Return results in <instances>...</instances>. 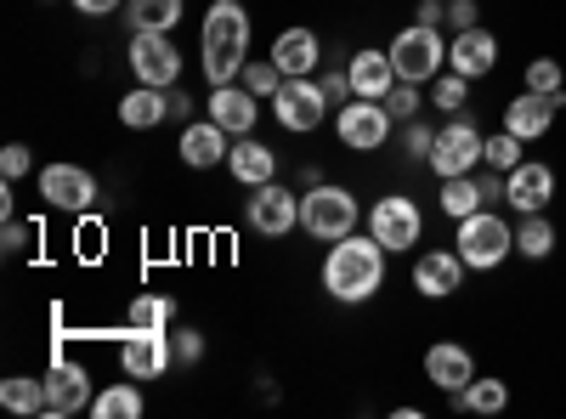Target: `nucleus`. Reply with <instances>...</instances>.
<instances>
[{"instance_id": "nucleus-1", "label": "nucleus", "mask_w": 566, "mask_h": 419, "mask_svg": "<svg viewBox=\"0 0 566 419\" xmlns=\"http://www.w3.org/2000/svg\"><path fill=\"white\" fill-rule=\"evenodd\" d=\"M386 255L391 250L374 239V232H346V239H335L328 255H323V290L335 295L340 306L374 301L380 284H386Z\"/></svg>"}, {"instance_id": "nucleus-2", "label": "nucleus", "mask_w": 566, "mask_h": 419, "mask_svg": "<svg viewBox=\"0 0 566 419\" xmlns=\"http://www.w3.org/2000/svg\"><path fill=\"white\" fill-rule=\"evenodd\" d=\"M199 63L210 85H232L250 63V12L239 0H210L205 34H199Z\"/></svg>"}, {"instance_id": "nucleus-3", "label": "nucleus", "mask_w": 566, "mask_h": 419, "mask_svg": "<svg viewBox=\"0 0 566 419\" xmlns=\"http://www.w3.org/2000/svg\"><path fill=\"white\" fill-rule=\"evenodd\" d=\"M453 250L464 255L470 272H499V266L515 255V227L488 205V210H476V216L453 221Z\"/></svg>"}, {"instance_id": "nucleus-4", "label": "nucleus", "mask_w": 566, "mask_h": 419, "mask_svg": "<svg viewBox=\"0 0 566 419\" xmlns=\"http://www.w3.org/2000/svg\"><path fill=\"white\" fill-rule=\"evenodd\" d=\"M357 221H363V205H357L352 188H335V181H317V188H306V199H301L306 239L335 244V239H346V232H357Z\"/></svg>"}, {"instance_id": "nucleus-5", "label": "nucleus", "mask_w": 566, "mask_h": 419, "mask_svg": "<svg viewBox=\"0 0 566 419\" xmlns=\"http://www.w3.org/2000/svg\"><path fill=\"white\" fill-rule=\"evenodd\" d=\"M386 57H391L397 80H408V85H431V80L448 69L442 29H431V23H408V29H397L391 45H386Z\"/></svg>"}, {"instance_id": "nucleus-6", "label": "nucleus", "mask_w": 566, "mask_h": 419, "mask_svg": "<svg viewBox=\"0 0 566 419\" xmlns=\"http://www.w3.org/2000/svg\"><path fill=\"white\" fill-rule=\"evenodd\" d=\"M482 148H488L482 125L470 119V114H453L448 125H437V148H431V159H424V165L437 170V181L470 176V170H482Z\"/></svg>"}, {"instance_id": "nucleus-7", "label": "nucleus", "mask_w": 566, "mask_h": 419, "mask_svg": "<svg viewBox=\"0 0 566 419\" xmlns=\"http://www.w3.org/2000/svg\"><path fill=\"white\" fill-rule=\"evenodd\" d=\"M391 108L380 97H352L346 108H335V136H340V148L352 154H380L391 143Z\"/></svg>"}, {"instance_id": "nucleus-8", "label": "nucleus", "mask_w": 566, "mask_h": 419, "mask_svg": "<svg viewBox=\"0 0 566 419\" xmlns=\"http://www.w3.org/2000/svg\"><path fill=\"white\" fill-rule=\"evenodd\" d=\"M368 232H374V239H380L391 255L413 250V244L424 239V210H419V199H408V193L374 199V205H368Z\"/></svg>"}, {"instance_id": "nucleus-9", "label": "nucleus", "mask_w": 566, "mask_h": 419, "mask_svg": "<svg viewBox=\"0 0 566 419\" xmlns=\"http://www.w3.org/2000/svg\"><path fill=\"white\" fill-rule=\"evenodd\" d=\"M125 63H130L136 85H159V91H170V85H176V74H181V52H176V40H170V34H159V29H130Z\"/></svg>"}, {"instance_id": "nucleus-10", "label": "nucleus", "mask_w": 566, "mask_h": 419, "mask_svg": "<svg viewBox=\"0 0 566 419\" xmlns=\"http://www.w3.org/2000/svg\"><path fill=\"white\" fill-rule=\"evenodd\" d=\"M328 91H323V80L317 74H301V80H283V91L272 97V114H277V125L283 130H295V136H312L323 119H328Z\"/></svg>"}, {"instance_id": "nucleus-11", "label": "nucleus", "mask_w": 566, "mask_h": 419, "mask_svg": "<svg viewBox=\"0 0 566 419\" xmlns=\"http://www.w3.org/2000/svg\"><path fill=\"white\" fill-rule=\"evenodd\" d=\"M40 199L52 210H63V216H91L97 210V176H91L85 165L57 159V165L40 170Z\"/></svg>"}, {"instance_id": "nucleus-12", "label": "nucleus", "mask_w": 566, "mask_h": 419, "mask_svg": "<svg viewBox=\"0 0 566 419\" xmlns=\"http://www.w3.org/2000/svg\"><path fill=\"white\" fill-rule=\"evenodd\" d=\"M244 221L261 232V239H283V232L301 227V193H290L283 181H261L244 199Z\"/></svg>"}, {"instance_id": "nucleus-13", "label": "nucleus", "mask_w": 566, "mask_h": 419, "mask_svg": "<svg viewBox=\"0 0 566 419\" xmlns=\"http://www.w3.org/2000/svg\"><path fill=\"white\" fill-rule=\"evenodd\" d=\"M170 363H176L170 329H130V323H125V335H119V368H125L130 380H159Z\"/></svg>"}, {"instance_id": "nucleus-14", "label": "nucleus", "mask_w": 566, "mask_h": 419, "mask_svg": "<svg viewBox=\"0 0 566 419\" xmlns=\"http://www.w3.org/2000/svg\"><path fill=\"white\" fill-rule=\"evenodd\" d=\"M40 380H45V419H74V413H91V402H97L91 375L80 363H69V357H57Z\"/></svg>"}, {"instance_id": "nucleus-15", "label": "nucleus", "mask_w": 566, "mask_h": 419, "mask_svg": "<svg viewBox=\"0 0 566 419\" xmlns=\"http://www.w3.org/2000/svg\"><path fill=\"white\" fill-rule=\"evenodd\" d=\"M555 199V170L544 159H522L510 176H504V205L515 216H533V210H549Z\"/></svg>"}, {"instance_id": "nucleus-16", "label": "nucleus", "mask_w": 566, "mask_h": 419, "mask_svg": "<svg viewBox=\"0 0 566 419\" xmlns=\"http://www.w3.org/2000/svg\"><path fill=\"white\" fill-rule=\"evenodd\" d=\"M464 255L459 250H424V255H413V290L424 295V301H448V295H459L464 290Z\"/></svg>"}, {"instance_id": "nucleus-17", "label": "nucleus", "mask_w": 566, "mask_h": 419, "mask_svg": "<svg viewBox=\"0 0 566 419\" xmlns=\"http://www.w3.org/2000/svg\"><path fill=\"white\" fill-rule=\"evenodd\" d=\"M448 69L453 74H464V80H488L493 69H499V34L493 29H459L453 40H448Z\"/></svg>"}, {"instance_id": "nucleus-18", "label": "nucleus", "mask_w": 566, "mask_h": 419, "mask_svg": "<svg viewBox=\"0 0 566 419\" xmlns=\"http://www.w3.org/2000/svg\"><path fill=\"white\" fill-rule=\"evenodd\" d=\"M210 119L227 130V136H250L255 130V119H261V97L250 85H210Z\"/></svg>"}, {"instance_id": "nucleus-19", "label": "nucleus", "mask_w": 566, "mask_h": 419, "mask_svg": "<svg viewBox=\"0 0 566 419\" xmlns=\"http://www.w3.org/2000/svg\"><path fill=\"white\" fill-rule=\"evenodd\" d=\"M560 103H566V97H538V91H522L515 103H504V130L522 136V143H538V136L555 130Z\"/></svg>"}, {"instance_id": "nucleus-20", "label": "nucleus", "mask_w": 566, "mask_h": 419, "mask_svg": "<svg viewBox=\"0 0 566 419\" xmlns=\"http://www.w3.org/2000/svg\"><path fill=\"white\" fill-rule=\"evenodd\" d=\"M424 380H431L437 391H448V397H459L470 380H476V357H470L464 346H453V341H437L431 352H424Z\"/></svg>"}, {"instance_id": "nucleus-21", "label": "nucleus", "mask_w": 566, "mask_h": 419, "mask_svg": "<svg viewBox=\"0 0 566 419\" xmlns=\"http://www.w3.org/2000/svg\"><path fill=\"white\" fill-rule=\"evenodd\" d=\"M176 154H181L187 170H216V165L232 154V136H227L216 119H199V125L181 130V148H176Z\"/></svg>"}, {"instance_id": "nucleus-22", "label": "nucleus", "mask_w": 566, "mask_h": 419, "mask_svg": "<svg viewBox=\"0 0 566 419\" xmlns=\"http://www.w3.org/2000/svg\"><path fill=\"white\" fill-rule=\"evenodd\" d=\"M346 74H352V97H380L386 103V91L397 85V69L386 57V45H363V52H352Z\"/></svg>"}, {"instance_id": "nucleus-23", "label": "nucleus", "mask_w": 566, "mask_h": 419, "mask_svg": "<svg viewBox=\"0 0 566 419\" xmlns=\"http://www.w3.org/2000/svg\"><path fill=\"white\" fill-rule=\"evenodd\" d=\"M272 63L290 74V80L317 74V63H323V40H317L312 29H283V34L272 40Z\"/></svg>"}, {"instance_id": "nucleus-24", "label": "nucleus", "mask_w": 566, "mask_h": 419, "mask_svg": "<svg viewBox=\"0 0 566 419\" xmlns=\"http://www.w3.org/2000/svg\"><path fill=\"white\" fill-rule=\"evenodd\" d=\"M165 119H170V91H159V85H136V91L119 97V125L125 130H154Z\"/></svg>"}, {"instance_id": "nucleus-25", "label": "nucleus", "mask_w": 566, "mask_h": 419, "mask_svg": "<svg viewBox=\"0 0 566 419\" xmlns=\"http://www.w3.org/2000/svg\"><path fill=\"white\" fill-rule=\"evenodd\" d=\"M227 170L244 181V188H261V181H277V154L266 143H255V136H239L227 154Z\"/></svg>"}, {"instance_id": "nucleus-26", "label": "nucleus", "mask_w": 566, "mask_h": 419, "mask_svg": "<svg viewBox=\"0 0 566 419\" xmlns=\"http://www.w3.org/2000/svg\"><path fill=\"white\" fill-rule=\"evenodd\" d=\"M515 255H522V261H549L555 255V221L544 210L515 221Z\"/></svg>"}, {"instance_id": "nucleus-27", "label": "nucleus", "mask_w": 566, "mask_h": 419, "mask_svg": "<svg viewBox=\"0 0 566 419\" xmlns=\"http://www.w3.org/2000/svg\"><path fill=\"white\" fill-rule=\"evenodd\" d=\"M476 210H488V193H482L476 170H470V176H448L442 181V216L448 221H464V216H476Z\"/></svg>"}, {"instance_id": "nucleus-28", "label": "nucleus", "mask_w": 566, "mask_h": 419, "mask_svg": "<svg viewBox=\"0 0 566 419\" xmlns=\"http://www.w3.org/2000/svg\"><path fill=\"white\" fill-rule=\"evenodd\" d=\"M453 408H464V413H504L510 408V386L499 380V375H476V380H470L459 397H453Z\"/></svg>"}, {"instance_id": "nucleus-29", "label": "nucleus", "mask_w": 566, "mask_h": 419, "mask_svg": "<svg viewBox=\"0 0 566 419\" xmlns=\"http://www.w3.org/2000/svg\"><path fill=\"white\" fill-rule=\"evenodd\" d=\"M0 408H7V413H45V380L7 375V380H0Z\"/></svg>"}, {"instance_id": "nucleus-30", "label": "nucleus", "mask_w": 566, "mask_h": 419, "mask_svg": "<svg viewBox=\"0 0 566 419\" xmlns=\"http://www.w3.org/2000/svg\"><path fill=\"white\" fill-rule=\"evenodd\" d=\"M125 18H130V29H159V34H170V29L181 23V0H130Z\"/></svg>"}, {"instance_id": "nucleus-31", "label": "nucleus", "mask_w": 566, "mask_h": 419, "mask_svg": "<svg viewBox=\"0 0 566 419\" xmlns=\"http://www.w3.org/2000/svg\"><path fill=\"white\" fill-rule=\"evenodd\" d=\"M125 323H130V329H170V323H176V301L170 295H136L125 306Z\"/></svg>"}, {"instance_id": "nucleus-32", "label": "nucleus", "mask_w": 566, "mask_h": 419, "mask_svg": "<svg viewBox=\"0 0 566 419\" xmlns=\"http://www.w3.org/2000/svg\"><path fill=\"white\" fill-rule=\"evenodd\" d=\"M91 413L97 419H142V391L130 386V375L108 391H97V402H91Z\"/></svg>"}, {"instance_id": "nucleus-33", "label": "nucleus", "mask_w": 566, "mask_h": 419, "mask_svg": "<svg viewBox=\"0 0 566 419\" xmlns=\"http://www.w3.org/2000/svg\"><path fill=\"white\" fill-rule=\"evenodd\" d=\"M522 148H527V143H522V136H510V130L499 125V130L488 136V148H482V165H488V170H499V176H510L515 165H522V159H527Z\"/></svg>"}, {"instance_id": "nucleus-34", "label": "nucleus", "mask_w": 566, "mask_h": 419, "mask_svg": "<svg viewBox=\"0 0 566 419\" xmlns=\"http://www.w3.org/2000/svg\"><path fill=\"white\" fill-rule=\"evenodd\" d=\"M470 85H476V80H464V74L442 69V74L431 80V108H442V114H464V103H470Z\"/></svg>"}, {"instance_id": "nucleus-35", "label": "nucleus", "mask_w": 566, "mask_h": 419, "mask_svg": "<svg viewBox=\"0 0 566 419\" xmlns=\"http://www.w3.org/2000/svg\"><path fill=\"white\" fill-rule=\"evenodd\" d=\"M522 91H538V97H566V74L555 57H533L522 74Z\"/></svg>"}, {"instance_id": "nucleus-36", "label": "nucleus", "mask_w": 566, "mask_h": 419, "mask_svg": "<svg viewBox=\"0 0 566 419\" xmlns=\"http://www.w3.org/2000/svg\"><path fill=\"white\" fill-rule=\"evenodd\" d=\"M283 80H290V74H283L272 57H266V63H244V74H239V85H250L255 97H266V103H272L277 91H283Z\"/></svg>"}, {"instance_id": "nucleus-37", "label": "nucleus", "mask_w": 566, "mask_h": 419, "mask_svg": "<svg viewBox=\"0 0 566 419\" xmlns=\"http://www.w3.org/2000/svg\"><path fill=\"white\" fill-rule=\"evenodd\" d=\"M431 148H437V125H424V119H408V125H402V159L424 165V159H431Z\"/></svg>"}, {"instance_id": "nucleus-38", "label": "nucleus", "mask_w": 566, "mask_h": 419, "mask_svg": "<svg viewBox=\"0 0 566 419\" xmlns=\"http://www.w3.org/2000/svg\"><path fill=\"white\" fill-rule=\"evenodd\" d=\"M386 108H391V119H419V108H424V85H408V80H397L391 91H386Z\"/></svg>"}, {"instance_id": "nucleus-39", "label": "nucleus", "mask_w": 566, "mask_h": 419, "mask_svg": "<svg viewBox=\"0 0 566 419\" xmlns=\"http://www.w3.org/2000/svg\"><path fill=\"white\" fill-rule=\"evenodd\" d=\"M29 170H34L29 143H7V148H0V176H7V181H18V176H29Z\"/></svg>"}, {"instance_id": "nucleus-40", "label": "nucleus", "mask_w": 566, "mask_h": 419, "mask_svg": "<svg viewBox=\"0 0 566 419\" xmlns=\"http://www.w3.org/2000/svg\"><path fill=\"white\" fill-rule=\"evenodd\" d=\"M482 23V7L476 0H448V29L459 34V29H476Z\"/></svg>"}, {"instance_id": "nucleus-41", "label": "nucleus", "mask_w": 566, "mask_h": 419, "mask_svg": "<svg viewBox=\"0 0 566 419\" xmlns=\"http://www.w3.org/2000/svg\"><path fill=\"white\" fill-rule=\"evenodd\" d=\"M29 239H34V227L12 216V221H7V232H0V250H7V255H23V250H29Z\"/></svg>"}, {"instance_id": "nucleus-42", "label": "nucleus", "mask_w": 566, "mask_h": 419, "mask_svg": "<svg viewBox=\"0 0 566 419\" xmlns=\"http://www.w3.org/2000/svg\"><path fill=\"white\" fill-rule=\"evenodd\" d=\"M170 341H176V363H187V368L205 357V335H199V329H181V335H170Z\"/></svg>"}, {"instance_id": "nucleus-43", "label": "nucleus", "mask_w": 566, "mask_h": 419, "mask_svg": "<svg viewBox=\"0 0 566 419\" xmlns=\"http://www.w3.org/2000/svg\"><path fill=\"white\" fill-rule=\"evenodd\" d=\"M317 80H323V91H328V103H335V108L352 103V74H317Z\"/></svg>"}, {"instance_id": "nucleus-44", "label": "nucleus", "mask_w": 566, "mask_h": 419, "mask_svg": "<svg viewBox=\"0 0 566 419\" xmlns=\"http://www.w3.org/2000/svg\"><path fill=\"white\" fill-rule=\"evenodd\" d=\"M119 7H125V0H74V12H80V18H114Z\"/></svg>"}, {"instance_id": "nucleus-45", "label": "nucleus", "mask_w": 566, "mask_h": 419, "mask_svg": "<svg viewBox=\"0 0 566 419\" xmlns=\"http://www.w3.org/2000/svg\"><path fill=\"white\" fill-rule=\"evenodd\" d=\"M476 181H482L488 205H504V176H499V170H476Z\"/></svg>"}, {"instance_id": "nucleus-46", "label": "nucleus", "mask_w": 566, "mask_h": 419, "mask_svg": "<svg viewBox=\"0 0 566 419\" xmlns=\"http://www.w3.org/2000/svg\"><path fill=\"white\" fill-rule=\"evenodd\" d=\"M187 108H193V103H187V97H181V91L170 85V119H187Z\"/></svg>"}, {"instance_id": "nucleus-47", "label": "nucleus", "mask_w": 566, "mask_h": 419, "mask_svg": "<svg viewBox=\"0 0 566 419\" xmlns=\"http://www.w3.org/2000/svg\"><path fill=\"white\" fill-rule=\"evenodd\" d=\"M40 7H57V0H40Z\"/></svg>"}]
</instances>
